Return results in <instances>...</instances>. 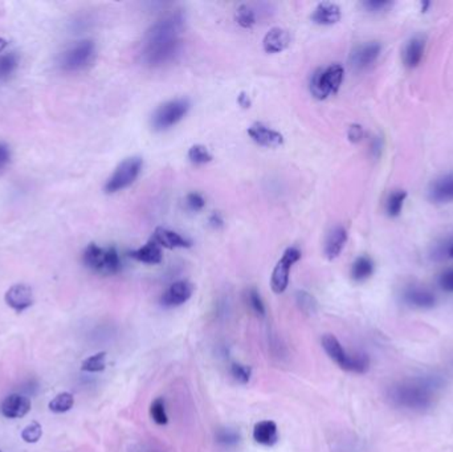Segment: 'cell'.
<instances>
[{
	"instance_id": "cell-1",
	"label": "cell",
	"mask_w": 453,
	"mask_h": 452,
	"mask_svg": "<svg viewBox=\"0 0 453 452\" xmlns=\"http://www.w3.org/2000/svg\"><path fill=\"white\" fill-rule=\"evenodd\" d=\"M186 26V16L175 11L164 15L147 31L141 57L150 68H160L175 61L182 54L181 35Z\"/></svg>"
},
{
	"instance_id": "cell-2",
	"label": "cell",
	"mask_w": 453,
	"mask_h": 452,
	"mask_svg": "<svg viewBox=\"0 0 453 452\" xmlns=\"http://www.w3.org/2000/svg\"><path fill=\"white\" fill-rule=\"evenodd\" d=\"M436 389L431 379L413 378L395 384L390 389L388 397L395 406L408 410H424L432 406Z\"/></svg>"
},
{
	"instance_id": "cell-3",
	"label": "cell",
	"mask_w": 453,
	"mask_h": 452,
	"mask_svg": "<svg viewBox=\"0 0 453 452\" xmlns=\"http://www.w3.org/2000/svg\"><path fill=\"white\" fill-rule=\"evenodd\" d=\"M322 346L326 354L333 359L334 362L346 372L364 374L370 369V359L364 353L348 354L341 342L333 334H325L322 337Z\"/></svg>"
},
{
	"instance_id": "cell-4",
	"label": "cell",
	"mask_w": 453,
	"mask_h": 452,
	"mask_svg": "<svg viewBox=\"0 0 453 452\" xmlns=\"http://www.w3.org/2000/svg\"><path fill=\"white\" fill-rule=\"evenodd\" d=\"M84 264L100 275H116L121 271L120 253L114 247H100L91 243L82 256Z\"/></svg>"
},
{
	"instance_id": "cell-5",
	"label": "cell",
	"mask_w": 453,
	"mask_h": 452,
	"mask_svg": "<svg viewBox=\"0 0 453 452\" xmlns=\"http://www.w3.org/2000/svg\"><path fill=\"white\" fill-rule=\"evenodd\" d=\"M345 69L341 64H332L325 69H318L313 73L310 80V92L318 98L325 100L330 94L337 93L342 85Z\"/></svg>"
},
{
	"instance_id": "cell-6",
	"label": "cell",
	"mask_w": 453,
	"mask_h": 452,
	"mask_svg": "<svg viewBox=\"0 0 453 452\" xmlns=\"http://www.w3.org/2000/svg\"><path fill=\"white\" fill-rule=\"evenodd\" d=\"M191 107L187 98H175L160 105L151 117V126L155 132H164L183 120Z\"/></svg>"
},
{
	"instance_id": "cell-7",
	"label": "cell",
	"mask_w": 453,
	"mask_h": 452,
	"mask_svg": "<svg viewBox=\"0 0 453 452\" xmlns=\"http://www.w3.org/2000/svg\"><path fill=\"white\" fill-rule=\"evenodd\" d=\"M144 167V160L139 157H130L122 160L110 175L105 185L107 194H116L132 186Z\"/></svg>"
},
{
	"instance_id": "cell-8",
	"label": "cell",
	"mask_w": 453,
	"mask_h": 452,
	"mask_svg": "<svg viewBox=\"0 0 453 452\" xmlns=\"http://www.w3.org/2000/svg\"><path fill=\"white\" fill-rule=\"evenodd\" d=\"M94 57L95 45L93 41H79L60 56L59 66L66 72H79L89 67L93 63Z\"/></svg>"
},
{
	"instance_id": "cell-9",
	"label": "cell",
	"mask_w": 453,
	"mask_h": 452,
	"mask_svg": "<svg viewBox=\"0 0 453 452\" xmlns=\"http://www.w3.org/2000/svg\"><path fill=\"white\" fill-rule=\"evenodd\" d=\"M302 253L297 247H289L282 255L279 263L275 266L273 273H272V280L270 285L275 293L285 292L289 284V273L293 264H295L301 259Z\"/></svg>"
},
{
	"instance_id": "cell-10",
	"label": "cell",
	"mask_w": 453,
	"mask_h": 452,
	"mask_svg": "<svg viewBox=\"0 0 453 452\" xmlns=\"http://www.w3.org/2000/svg\"><path fill=\"white\" fill-rule=\"evenodd\" d=\"M381 51L382 47L378 41L364 43L353 51V54L350 56V64L355 70H364L371 67L378 60Z\"/></svg>"
},
{
	"instance_id": "cell-11",
	"label": "cell",
	"mask_w": 453,
	"mask_h": 452,
	"mask_svg": "<svg viewBox=\"0 0 453 452\" xmlns=\"http://www.w3.org/2000/svg\"><path fill=\"white\" fill-rule=\"evenodd\" d=\"M192 293H194V285L190 281L181 280V281H176L171 284L164 291L160 297V303H162V306H167V308L182 306L191 299Z\"/></svg>"
},
{
	"instance_id": "cell-12",
	"label": "cell",
	"mask_w": 453,
	"mask_h": 452,
	"mask_svg": "<svg viewBox=\"0 0 453 452\" xmlns=\"http://www.w3.org/2000/svg\"><path fill=\"white\" fill-rule=\"evenodd\" d=\"M248 135L252 138V141L260 146L273 149L279 147L284 144V137L275 129H270L264 123L256 122L248 128Z\"/></svg>"
},
{
	"instance_id": "cell-13",
	"label": "cell",
	"mask_w": 453,
	"mask_h": 452,
	"mask_svg": "<svg viewBox=\"0 0 453 452\" xmlns=\"http://www.w3.org/2000/svg\"><path fill=\"white\" fill-rule=\"evenodd\" d=\"M6 303L10 308H13L15 312H23L33 304V293L31 287L26 284H16L13 285L6 292Z\"/></svg>"
},
{
	"instance_id": "cell-14",
	"label": "cell",
	"mask_w": 453,
	"mask_h": 452,
	"mask_svg": "<svg viewBox=\"0 0 453 452\" xmlns=\"http://www.w3.org/2000/svg\"><path fill=\"white\" fill-rule=\"evenodd\" d=\"M31 410V400L20 394H11L1 402L0 412L8 419H17L27 415Z\"/></svg>"
},
{
	"instance_id": "cell-15",
	"label": "cell",
	"mask_w": 453,
	"mask_h": 452,
	"mask_svg": "<svg viewBox=\"0 0 453 452\" xmlns=\"http://www.w3.org/2000/svg\"><path fill=\"white\" fill-rule=\"evenodd\" d=\"M151 240H154L160 248H167V250H175V248H188L191 247V241L186 239L185 236H182L181 234L171 231L169 228H163V227H158Z\"/></svg>"
},
{
	"instance_id": "cell-16",
	"label": "cell",
	"mask_w": 453,
	"mask_h": 452,
	"mask_svg": "<svg viewBox=\"0 0 453 452\" xmlns=\"http://www.w3.org/2000/svg\"><path fill=\"white\" fill-rule=\"evenodd\" d=\"M347 241V231L344 226H335L330 229L325 240V255L329 260L337 259L342 250L345 248Z\"/></svg>"
},
{
	"instance_id": "cell-17",
	"label": "cell",
	"mask_w": 453,
	"mask_h": 452,
	"mask_svg": "<svg viewBox=\"0 0 453 452\" xmlns=\"http://www.w3.org/2000/svg\"><path fill=\"white\" fill-rule=\"evenodd\" d=\"M291 44V36L286 29L280 27L269 29L267 35L264 36L263 47L267 54H280L285 51Z\"/></svg>"
},
{
	"instance_id": "cell-18",
	"label": "cell",
	"mask_w": 453,
	"mask_h": 452,
	"mask_svg": "<svg viewBox=\"0 0 453 452\" xmlns=\"http://www.w3.org/2000/svg\"><path fill=\"white\" fill-rule=\"evenodd\" d=\"M342 17V13L339 6H337L335 3H320L314 13L312 15V22L318 24V26H333L335 23H338Z\"/></svg>"
},
{
	"instance_id": "cell-19",
	"label": "cell",
	"mask_w": 453,
	"mask_h": 452,
	"mask_svg": "<svg viewBox=\"0 0 453 452\" xmlns=\"http://www.w3.org/2000/svg\"><path fill=\"white\" fill-rule=\"evenodd\" d=\"M429 199L435 203L453 202V174L436 179L429 187Z\"/></svg>"
},
{
	"instance_id": "cell-20",
	"label": "cell",
	"mask_w": 453,
	"mask_h": 452,
	"mask_svg": "<svg viewBox=\"0 0 453 452\" xmlns=\"http://www.w3.org/2000/svg\"><path fill=\"white\" fill-rule=\"evenodd\" d=\"M129 256L139 262V263H145V264H160V262L163 260V253H162V248L160 246L154 241V240H148L146 244L138 250H134L132 253H129Z\"/></svg>"
},
{
	"instance_id": "cell-21",
	"label": "cell",
	"mask_w": 453,
	"mask_h": 452,
	"mask_svg": "<svg viewBox=\"0 0 453 452\" xmlns=\"http://www.w3.org/2000/svg\"><path fill=\"white\" fill-rule=\"evenodd\" d=\"M404 300L410 306H417V308H432L436 303L435 294L422 287H410L404 292Z\"/></svg>"
},
{
	"instance_id": "cell-22",
	"label": "cell",
	"mask_w": 453,
	"mask_h": 452,
	"mask_svg": "<svg viewBox=\"0 0 453 452\" xmlns=\"http://www.w3.org/2000/svg\"><path fill=\"white\" fill-rule=\"evenodd\" d=\"M254 439L263 446H273L279 440L277 425L273 421H263L254 425Z\"/></svg>"
},
{
	"instance_id": "cell-23",
	"label": "cell",
	"mask_w": 453,
	"mask_h": 452,
	"mask_svg": "<svg viewBox=\"0 0 453 452\" xmlns=\"http://www.w3.org/2000/svg\"><path fill=\"white\" fill-rule=\"evenodd\" d=\"M423 54H424V40L419 36L413 38L411 40L408 41V44L406 45L404 50V64L406 67L416 68L422 59H423Z\"/></svg>"
},
{
	"instance_id": "cell-24",
	"label": "cell",
	"mask_w": 453,
	"mask_h": 452,
	"mask_svg": "<svg viewBox=\"0 0 453 452\" xmlns=\"http://www.w3.org/2000/svg\"><path fill=\"white\" fill-rule=\"evenodd\" d=\"M374 273V262L369 256H360L351 266V278L358 282L366 281Z\"/></svg>"
},
{
	"instance_id": "cell-25",
	"label": "cell",
	"mask_w": 453,
	"mask_h": 452,
	"mask_svg": "<svg viewBox=\"0 0 453 452\" xmlns=\"http://www.w3.org/2000/svg\"><path fill=\"white\" fill-rule=\"evenodd\" d=\"M235 20L241 28L251 29L257 23V10L252 4H240L235 13Z\"/></svg>"
},
{
	"instance_id": "cell-26",
	"label": "cell",
	"mask_w": 453,
	"mask_h": 452,
	"mask_svg": "<svg viewBox=\"0 0 453 452\" xmlns=\"http://www.w3.org/2000/svg\"><path fill=\"white\" fill-rule=\"evenodd\" d=\"M406 198H407V193L404 190H397L390 194L386 203V211L388 216H391V218L399 216L401 210H403V204H404Z\"/></svg>"
},
{
	"instance_id": "cell-27",
	"label": "cell",
	"mask_w": 453,
	"mask_h": 452,
	"mask_svg": "<svg viewBox=\"0 0 453 452\" xmlns=\"http://www.w3.org/2000/svg\"><path fill=\"white\" fill-rule=\"evenodd\" d=\"M75 405V397L70 393H61L56 396L51 402H49V410L56 414H63L67 412L73 407Z\"/></svg>"
},
{
	"instance_id": "cell-28",
	"label": "cell",
	"mask_w": 453,
	"mask_h": 452,
	"mask_svg": "<svg viewBox=\"0 0 453 452\" xmlns=\"http://www.w3.org/2000/svg\"><path fill=\"white\" fill-rule=\"evenodd\" d=\"M19 57L15 52L0 56V80H7L17 68Z\"/></svg>"
},
{
	"instance_id": "cell-29",
	"label": "cell",
	"mask_w": 453,
	"mask_h": 452,
	"mask_svg": "<svg viewBox=\"0 0 453 452\" xmlns=\"http://www.w3.org/2000/svg\"><path fill=\"white\" fill-rule=\"evenodd\" d=\"M187 157L191 163L200 166V165H206L208 162L213 160V154L210 153V150L203 145H194L190 147Z\"/></svg>"
},
{
	"instance_id": "cell-30",
	"label": "cell",
	"mask_w": 453,
	"mask_h": 452,
	"mask_svg": "<svg viewBox=\"0 0 453 452\" xmlns=\"http://www.w3.org/2000/svg\"><path fill=\"white\" fill-rule=\"evenodd\" d=\"M295 303L298 308L307 315H314L318 308L317 300L307 291H298L295 293Z\"/></svg>"
},
{
	"instance_id": "cell-31",
	"label": "cell",
	"mask_w": 453,
	"mask_h": 452,
	"mask_svg": "<svg viewBox=\"0 0 453 452\" xmlns=\"http://www.w3.org/2000/svg\"><path fill=\"white\" fill-rule=\"evenodd\" d=\"M105 359H107V353L105 352L97 353V354H94L92 357L85 359L82 362L81 369L84 372H102L105 369Z\"/></svg>"
},
{
	"instance_id": "cell-32",
	"label": "cell",
	"mask_w": 453,
	"mask_h": 452,
	"mask_svg": "<svg viewBox=\"0 0 453 452\" xmlns=\"http://www.w3.org/2000/svg\"><path fill=\"white\" fill-rule=\"evenodd\" d=\"M240 435L232 428H220L216 432V442L223 447H233L239 443Z\"/></svg>"
},
{
	"instance_id": "cell-33",
	"label": "cell",
	"mask_w": 453,
	"mask_h": 452,
	"mask_svg": "<svg viewBox=\"0 0 453 452\" xmlns=\"http://www.w3.org/2000/svg\"><path fill=\"white\" fill-rule=\"evenodd\" d=\"M150 414H151L155 423H158V425H166L167 423L169 418H167V414H166L163 398H157L151 403Z\"/></svg>"
},
{
	"instance_id": "cell-34",
	"label": "cell",
	"mask_w": 453,
	"mask_h": 452,
	"mask_svg": "<svg viewBox=\"0 0 453 452\" xmlns=\"http://www.w3.org/2000/svg\"><path fill=\"white\" fill-rule=\"evenodd\" d=\"M247 300H248V304L252 308V310L257 316H260V317L266 316V306L263 303V299H261L260 293L257 292L254 288L249 289L247 293Z\"/></svg>"
},
{
	"instance_id": "cell-35",
	"label": "cell",
	"mask_w": 453,
	"mask_h": 452,
	"mask_svg": "<svg viewBox=\"0 0 453 452\" xmlns=\"http://www.w3.org/2000/svg\"><path fill=\"white\" fill-rule=\"evenodd\" d=\"M231 374L232 377L241 384V385H245L249 382L251 379V375H252V369L247 365H241V363H233L231 366Z\"/></svg>"
},
{
	"instance_id": "cell-36",
	"label": "cell",
	"mask_w": 453,
	"mask_h": 452,
	"mask_svg": "<svg viewBox=\"0 0 453 452\" xmlns=\"http://www.w3.org/2000/svg\"><path fill=\"white\" fill-rule=\"evenodd\" d=\"M41 435H43V428L40 423L38 422L29 423L22 431V438L27 443H38L40 440Z\"/></svg>"
},
{
	"instance_id": "cell-37",
	"label": "cell",
	"mask_w": 453,
	"mask_h": 452,
	"mask_svg": "<svg viewBox=\"0 0 453 452\" xmlns=\"http://www.w3.org/2000/svg\"><path fill=\"white\" fill-rule=\"evenodd\" d=\"M186 206L190 211L198 213L204 209L206 199L200 195L199 193H190L186 197Z\"/></svg>"
},
{
	"instance_id": "cell-38",
	"label": "cell",
	"mask_w": 453,
	"mask_h": 452,
	"mask_svg": "<svg viewBox=\"0 0 453 452\" xmlns=\"http://www.w3.org/2000/svg\"><path fill=\"white\" fill-rule=\"evenodd\" d=\"M391 6H392V3L387 1V0H367L363 3V7L370 13L386 11L387 8H390Z\"/></svg>"
},
{
	"instance_id": "cell-39",
	"label": "cell",
	"mask_w": 453,
	"mask_h": 452,
	"mask_svg": "<svg viewBox=\"0 0 453 452\" xmlns=\"http://www.w3.org/2000/svg\"><path fill=\"white\" fill-rule=\"evenodd\" d=\"M439 287L445 292H453V268L444 271L440 275Z\"/></svg>"
},
{
	"instance_id": "cell-40",
	"label": "cell",
	"mask_w": 453,
	"mask_h": 452,
	"mask_svg": "<svg viewBox=\"0 0 453 452\" xmlns=\"http://www.w3.org/2000/svg\"><path fill=\"white\" fill-rule=\"evenodd\" d=\"M364 135V132H363V128L360 125H351L348 128V132H347V137H348V141L353 142V144H358L362 141Z\"/></svg>"
},
{
	"instance_id": "cell-41",
	"label": "cell",
	"mask_w": 453,
	"mask_h": 452,
	"mask_svg": "<svg viewBox=\"0 0 453 452\" xmlns=\"http://www.w3.org/2000/svg\"><path fill=\"white\" fill-rule=\"evenodd\" d=\"M10 160H11L10 147L3 142H0V172L10 163Z\"/></svg>"
},
{
	"instance_id": "cell-42",
	"label": "cell",
	"mask_w": 453,
	"mask_h": 452,
	"mask_svg": "<svg viewBox=\"0 0 453 452\" xmlns=\"http://www.w3.org/2000/svg\"><path fill=\"white\" fill-rule=\"evenodd\" d=\"M208 223L213 228H220L224 225V219L219 213H213L208 218Z\"/></svg>"
},
{
	"instance_id": "cell-43",
	"label": "cell",
	"mask_w": 453,
	"mask_h": 452,
	"mask_svg": "<svg viewBox=\"0 0 453 452\" xmlns=\"http://www.w3.org/2000/svg\"><path fill=\"white\" fill-rule=\"evenodd\" d=\"M238 104H239L241 107H244V109L251 107V105H252V101H251V98H249V94H247L245 92H241V93L239 94V97H238Z\"/></svg>"
},
{
	"instance_id": "cell-44",
	"label": "cell",
	"mask_w": 453,
	"mask_h": 452,
	"mask_svg": "<svg viewBox=\"0 0 453 452\" xmlns=\"http://www.w3.org/2000/svg\"><path fill=\"white\" fill-rule=\"evenodd\" d=\"M7 44H8V43H7L6 39H1V38H0V52L7 47Z\"/></svg>"
},
{
	"instance_id": "cell-45",
	"label": "cell",
	"mask_w": 453,
	"mask_h": 452,
	"mask_svg": "<svg viewBox=\"0 0 453 452\" xmlns=\"http://www.w3.org/2000/svg\"><path fill=\"white\" fill-rule=\"evenodd\" d=\"M450 255H451V257L453 259V243L451 244V247H450Z\"/></svg>"
},
{
	"instance_id": "cell-46",
	"label": "cell",
	"mask_w": 453,
	"mask_h": 452,
	"mask_svg": "<svg viewBox=\"0 0 453 452\" xmlns=\"http://www.w3.org/2000/svg\"><path fill=\"white\" fill-rule=\"evenodd\" d=\"M0 452H1V451H0Z\"/></svg>"
}]
</instances>
